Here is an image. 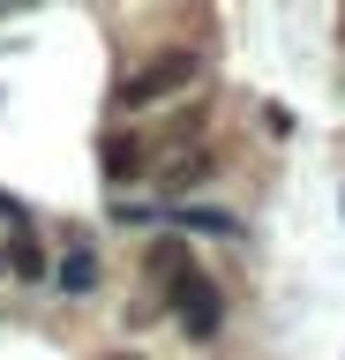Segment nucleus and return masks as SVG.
I'll return each instance as SVG.
<instances>
[{"mask_svg": "<svg viewBox=\"0 0 345 360\" xmlns=\"http://www.w3.org/2000/svg\"><path fill=\"white\" fill-rule=\"evenodd\" d=\"M195 75H203V60H195V53H158V60H143L136 75L120 83V112H150V105H165V98H181Z\"/></svg>", "mask_w": 345, "mask_h": 360, "instance_id": "1", "label": "nucleus"}, {"mask_svg": "<svg viewBox=\"0 0 345 360\" xmlns=\"http://www.w3.org/2000/svg\"><path fill=\"white\" fill-rule=\"evenodd\" d=\"M173 285V315H181V330L188 338H218V323H226V300H218V285H210L203 270L188 263L181 278H165Z\"/></svg>", "mask_w": 345, "mask_h": 360, "instance_id": "2", "label": "nucleus"}, {"mask_svg": "<svg viewBox=\"0 0 345 360\" xmlns=\"http://www.w3.org/2000/svg\"><path fill=\"white\" fill-rule=\"evenodd\" d=\"M173 218H181L188 233H218V240H233V233H240V225H233L226 210H173Z\"/></svg>", "mask_w": 345, "mask_h": 360, "instance_id": "3", "label": "nucleus"}, {"mask_svg": "<svg viewBox=\"0 0 345 360\" xmlns=\"http://www.w3.org/2000/svg\"><path fill=\"white\" fill-rule=\"evenodd\" d=\"M60 285H68V292H91V285H98V263H91V248H75L68 263H60Z\"/></svg>", "mask_w": 345, "mask_h": 360, "instance_id": "4", "label": "nucleus"}, {"mask_svg": "<svg viewBox=\"0 0 345 360\" xmlns=\"http://www.w3.org/2000/svg\"><path fill=\"white\" fill-rule=\"evenodd\" d=\"M136 165H143V150L113 135V143H105V173H113V180H136Z\"/></svg>", "mask_w": 345, "mask_h": 360, "instance_id": "5", "label": "nucleus"}, {"mask_svg": "<svg viewBox=\"0 0 345 360\" xmlns=\"http://www.w3.org/2000/svg\"><path fill=\"white\" fill-rule=\"evenodd\" d=\"M0 263H8V255H0Z\"/></svg>", "mask_w": 345, "mask_h": 360, "instance_id": "6", "label": "nucleus"}]
</instances>
